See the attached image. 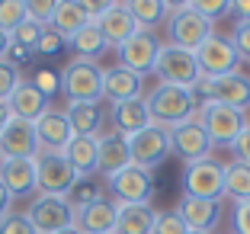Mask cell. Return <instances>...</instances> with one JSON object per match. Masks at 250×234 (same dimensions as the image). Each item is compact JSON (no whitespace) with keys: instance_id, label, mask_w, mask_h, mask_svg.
Wrapping results in <instances>:
<instances>
[{"instance_id":"1","label":"cell","mask_w":250,"mask_h":234,"mask_svg":"<svg viewBox=\"0 0 250 234\" xmlns=\"http://www.w3.org/2000/svg\"><path fill=\"white\" fill-rule=\"evenodd\" d=\"M147 109H151V122L173 132L177 125L189 122L192 112H196V93L183 87H170V84H161L154 93L147 96Z\"/></svg>"},{"instance_id":"2","label":"cell","mask_w":250,"mask_h":234,"mask_svg":"<svg viewBox=\"0 0 250 234\" xmlns=\"http://www.w3.org/2000/svg\"><path fill=\"white\" fill-rule=\"evenodd\" d=\"M167 36H170L167 45H177V48H186V51H199L215 32H212V22L206 16H199L189 3H173V13L167 20Z\"/></svg>"},{"instance_id":"3","label":"cell","mask_w":250,"mask_h":234,"mask_svg":"<svg viewBox=\"0 0 250 234\" xmlns=\"http://www.w3.org/2000/svg\"><path fill=\"white\" fill-rule=\"evenodd\" d=\"M154 74L161 77V84L183 87V90H196L202 84V74H199V64H196V51L177 48V45H161Z\"/></svg>"},{"instance_id":"4","label":"cell","mask_w":250,"mask_h":234,"mask_svg":"<svg viewBox=\"0 0 250 234\" xmlns=\"http://www.w3.org/2000/svg\"><path fill=\"white\" fill-rule=\"evenodd\" d=\"M81 183V173L67 164L64 154L42 151L36 157V192L39 196H67Z\"/></svg>"},{"instance_id":"5","label":"cell","mask_w":250,"mask_h":234,"mask_svg":"<svg viewBox=\"0 0 250 234\" xmlns=\"http://www.w3.org/2000/svg\"><path fill=\"white\" fill-rule=\"evenodd\" d=\"M61 90L71 103H100L103 96V71L93 61L71 58L61 71Z\"/></svg>"},{"instance_id":"6","label":"cell","mask_w":250,"mask_h":234,"mask_svg":"<svg viewBox=\"0 0 250 234\" xmlns=\"http://www.w3.org/2000/svg\"><path fill=\"white\" fill-rule=\"evenodd\" d=\"M183 196L221 202L225 199V164L218 161H196L183 170Z\"/></svg>"},{"instance_id":"7","label":"cell","mask_w":250,"mask_h":234,"mask_svg":"<svg viewBox=\"0 0 250 234\" xmlns=\"http://www.w3.org/2000/svg\"><path fill=\"white\" fill-rule=\"evenodd\" d=\"M170 154H173L170 132L161 128V125H154V122L128 138V157H132V167H138V170H147V173H151V170H154L164 157H170Z\"/></svg>"},{"instance_id":"8","label":"cell","mask_w":250,"mask_h":234,"mask_svg":"<svg viewBox=\"0 0 250 234\" xmlns=\"http://www.w3.org/2000/svg\"><path fill=\"white\" fill-rule=\"evenodd\" d=\"M199 119H202V128L208 132L212 145H234V138L241 135V128L247 125L241 109H231L225 103H199Z\"/></svg>"},{"instance_id":"9","label":"cell","mask_w":250,"mask_h":234,"mask_svg":"<svg viewBox=\"0 0 250 234\" xmlns=\"http://www.w3.org/2000/svg\"><path fill=\"white\" fill-rule=\"evenodd\" d=\"M26 218L32 221L36 234H58V231L74 225L77 212L67 205L64 196H36V202L26 212Z\"/></svg>"},{"instance_id":"10","label":"cell","mask_w":250,"mask_h":234,"mask_svg":"<svg viewBox=\"0 0 250 234\" xmlns=\"http://www.w3.org/2000/svg\"><path fill=\"white\" fill-rule=\"evenodd\" d=\"M39 154H42V148H39L36 122L13 116L7 128L0 132V157L3 161H36Z\"/></svg>"},{"instance_id":"11","label":"cell","mask_w":250,"mask_h":234,"mask_svg":"<svg viewBox=\"0 0 250 234\" xmlns=\"http://www.w3.org/2000/svg\"><path fill=\"white\" fill-rule=\"evenodd\" d=\"M157 55H161V42H157V36H151V32H145V29H138L132 39H125V42L119 45V64L135 71L138 77L154 74Z\"/></svg>"},{"instance_id":"12","label":"cell","mask_w":250,"mask_h":234,"mask_svg":"<svg viewBox=\"0 0 250 234\" xmlns=\"http://www.w3.org/2000/svg\"><path fill=\"white\" fill-rule=\"evenodd\" d=\"M109 190L116 196L119 205H151V196H154V176L147 170L138 167H125L119 173L109 176Z\"/></svg>"},{"instance_id":"13","label":"cell","mask_w":250,"mask_h":234,"mask_svg":"<svg viewBox=\"0 0 250 234\" xmlns=\"http://www.w3.org/2000/svg\"><path fill=\"white\" fill-rule=\"evenodd\" d=\"M237 51L231 45V39H221V36H212L202 48L196 51V64H199V74L202 81H215V77H225V74H234L237 67Z\"/></svg>"},{"instance_id":"14","label":"cell","mask_w":250,"mask_h":234,"mask_svg":"<svg viewBox=\"0 0 250 234\" xmlns=\"http://www.w3.org/2000/svg\"><path fill=\"white\" fill-rule=\"evenodd\" d=\"M170 145H173V154L183 157L186 164H196V161H208L212 157V138L208 132L202 128V122H183L170 132Z\"/></svg>"},{"instance_id":"15","label":"cell","mask_w":250,"mask_h":234,"mask_svg":"<svg viewBox=\"0 0 250 234\" xmlns=\"http://www.w3.org/2000/svg\"><path fill=\"white\" fill-rule=\"evenodd\" d=\"M199 93H206V103H225L231 109H250V84L237 74H225V77H215V81H202L199 84ZM192 90V93H196Z\"/></svg>"},{"instance_id":"16","label":"cell","mask_w":250,"mask_h":234,"mask_svg":"<svg viewBox=\"0 0 250 234\" xmlns=\"http://www.w3.org/2000/svg\"><path fill=\"white\" fill-rule=\"evenodd\" d=\"M36 135H39V148L48 154H61L67 145H71L74 132H71V122H67V112L58 109H48L45 116L36 119Z\"/></svg>"},{"instance_id":"17","label":"cell","mask_w":250,"mask_h":234,"mask_svg":"<svg viewBox=\"0 0 250 234\" xmlns=\"http://www.w3.org/2000/svg\"><path fill=\"white\" fill-rule=\"evenodd\" d=\"M116 218H119V202L100 196V199H93L87 209L77 212L74 225L81 228L83 234H116Z\"/></svg>"},{"instance_id":"18","label":"cell","mask_w":250,"mask_h":234,"mask_svg":"<svg viewBox=\"0 0 250 234\" xmlns=\"http://www.w3.org/2000/svg\"><path fill=\"white\" fill-rule=\"evenodd\" d=\"M177 215L183 218V225L189 231H206L212 234L221 221V202H208V199H192L183 196L177 205Z\"/></svg>"},{"instance_id":"19","label":"cell","mask_w":250,"mask_h":234,"mask_svg":"<svg viewBox=\"0 0 250 234\" xmlns=\"http://www.w3.org/2000/svg\"><path fill=\"white\" fill-rule=\"evenodd\" d=\"M141 90H145V77H138L135 71L116 64V67H106L103 71V96L116 106V103L125 100H138Z\"/></svg>"},{"instance_id":"20","label":"cell","mask_w":250,"mask_h":234,"mask_svg":"<svg viewBox=\"0 0 250 234\" xmlns=\"http://www.w3.org/2000/svg\"><path fill=\"white\" fill-rule=\"evenodd\" d=\"M48 103L52 100H48L32 81H20V87L13 90V96L7 100V106H10V116L26 119V122H36L39 116H45V112L52 109Z\"/></svg>"},{"instance_id":"21","label":"cell","mask_w":250,"mask_h":234,"mask_svg":"<svg viewBox=\"0 0 250 234\" xmlns=\"http://www.w3.org/2000/svg\"><path fill=\"white\" fill-rule=\"evenodd\" d=\"M100 141V151H96V170L106 176L119 173V170L125 167H132V157H128V138L119 132H109L103 135V138H96Z\"/></svg>"},{"instance_id":"22","label":"cell","mask_w":250,"mask_h":234,"mask_svg":"<svg viewBox=\"0 0 250 234\" xmlns=\"http://www.w3.org/2000/svg\"><path fill=\"white\" fill-rule=\"evenodd\" d=\"M96 26H100V32H103L106 42L116 45V48L125 42V39H132L135 32H138V22L132 20V13H128L125 3H109L106 13L96 20Z\"/></svg>"},{"instance_id":"23","label":"cell","mask_w":250,"mask_h":234,"mask_svg":"<svg viewBox=\"0 0 250 234\" xmlns=\"http://www.w3.org/2000/svg\"><path fill=\"white\" fill-rule=\"evenodd\" d=\"M112 122H116V132L132 138L138 135L141 128L151 125V109H147V100L138 96V100H125V103H116L112 106Z\"/></svg>"},{"instance_id":"24","label":"cell","mask_w":250,"mask_h":234,"mask_svg":"<svg viewBox=\"0 0 250 234\" xmlns=\"http://www.w3.org/2000/svg\"><path fill=\"white\" fill-rule=\"evenodd\" d=\"M0 183L10 196H32L36 192V161H0Z\"/></svg>"},{"instance_id":"25","label":"cell","mask_w":250,"mask_h":234,"mask_svg":"<svg viewBox=\"0 0 250 234\" xmlns=\"http://www.w3.org/2000/svg\"><path fill=\"white\" fill-rule=\"evenodd\" d=\"M157 212L151 205H119L116 234H154Z\"/></svg>"},{"instance_id":"26","label":"cell","mask_w":250,"mask_h":234,"mask_svg":"<svg viewBox=\"0 0 250 234\" xmlns=\"http://www.w3.org/2000/svg\"><path fill=\"white\" fill-rule=\"evenodd\" d=\"M96 151H100V141L96 138H77V135H74L71 145H67L61 154H64L67 164H71V167L81 173V180H83V176L100 173V170H96Z\"/></svg>"},{"instance_id":"27","label":"cell","mask_w":250,"mask_h":234,"mask_svg":"<svg viewBox=\"0 0 250 234\" xmlns=\"http://www.w3.org/2000/svg\"><path fill=\"white\" fill-rule=\"evenodd\" d=\"M67 122H71V132L77 138H93L103 125L100 103H71L67 106Z\"/></svg>"},{"instance_id":"28","label":"cell","mask_w":250,"mask_h":234,"mask_svg":"<svg viewBox=\"0 0 250 234\" xmlns=\"http://www.w3.org/2000/svg\"><path fill=\"white\" fill-rule=\"evenodd\" d=\"M67 45L74 48V58L93 61V64H96V58L109 48V42L103 39V32H100V26H96V22H87L81 32H74V36L67 39Z\"/></svg>"},{"instance_id":"29","label":"cell","mask_w":250,"mask_h":234,"mask_svg":"<svg viewBox=\"0 0 250 234\" xmlns=\"http://www.w3.org/2000/svg\"><path fill=\"white\" fill-rule=\"evenodd\" d=\"M87 22H90V16L83 13L81 0H58L55 16H52V29L55 32H61L64 39H71L74 32H81Z\"/></svg>"},{"instance_id":"30","label":"cell","mask_w":250,"mask_h":234,"mask_svg":"<svg viewBox=\"0 0 250 234\" xmlns=\"http://www.w3.org/2000/svg\"><path fill=\"white\" fill-rule=\"evenodd\" d=\"M125 7H128L132 20L138 22V29H145V32H151L157 22H164L173 13V3H167V0H128Z\"/></svg>"},{"instance_id":"31","label":"cell","mask_w":250,"mask_h":234,"mask_svg":"<svg viewBox=\"0 0 250 234\" xmlns=\"http://www.w3.org/2000/svg\"><path fill=\"white\" fill-rule=\"evenodd\" d=\"M225 196L234 202H250V167L241 161L225 164Z\"/></svg>"},{"instance_id":"32","label":"cell","mask_w":250,"mask_h":234,"mask_svg":"<svg viewBox=\"0 0 250 234\" xmlns=\"http://www.w3.org/2000/svg\"><path fill=\"white\" fill-rule=\"evenodd\" d=\"M42 32H45V26L42 22H36V20H26L20 26V29L10 36V42H13V48H20L22 55H36V48H39V39H42Z\"/></svg>"},{"instance_id":"33","label":"cell","mask_w":250,"mask_h":234,"mask_svg":"<svg viewBox=\"0 0 250 234\" xmlns=\"http://www.w3.org/2000/svg\"><path fill=\"white\" fill-rule=\"evenodd\" d=\"M29 20L26 13V0H0V29L13 36L22 22Z\"/></svg>"},{"instance_id":"34","label":"cell","mask_w":250,"mask_h":234,"mask_svg":"<svg viewBox=\"0 0 250 234\" xmlns=\"http://www.w3.org/2000/svg\"><path fill=\"white\" fill-rule=\"evenodd\" d=\"M16 87H20V67L3 58L0 61V103H7Z\"/></svg>"},{"instance_id":"35","label":"cell","mask_w":250,"mask_h":234,"mask_svg":"<svg viewBox=\"0 0 250 234\" xmlns=\"http://www.w3.org/2000/svg\"><path fill=\"white\" fill-rule=\"evenodd\" d=\"M32 84H36V87L42 90L48 100H52V96L61 90V71H52V67H39V71L32 74Z\"/></svg>"},{"instance_id":"36","label":"cell","mask_w":250,"mask_h":234,"mask_svg":"<svg viewBox=\"0 0 250 234\" xmlns=\"http://www.w3.org/2000/svg\"><path fill=\"white\" fill-rule=\"evenodd\" d=\"M55 7H58V0H26V13H29V20L42 22V26H52Z\"/></svg>"},{"instance_id":"37","label":"cell","mask_w":250,"mask_h":234,"mask_svg":"<svg viewBox=\"0 0 250 234\" xmlns=\"http://www.w3.org/2000/svg\"><path fill=\"white\" fill-rule=\"evenodd\" d=\"M64 199H67V205H71L74 212H81V209H87L93 199H100V190H93V186H87V183H77Z\"/></svg>"},{"instance_id":"38","label":"cell","mask_w":250,"mask_h":234,"mask_svg":"<svg viewBox=\"0 0 250 234\" xmlns=\"http://www.w3.org/2000/svg\"><path fill=\"white\" fill-rule=\"evenodd\" d=\"M189 7L196 10L199 16H206V20L212 22V20H218L221 13H228V10H231V0H192Z\"/></svg>"},{"instance_id":"39","label":"cell","mask_w":250,"mask_h":234,"mask_svg":"<svg viewBox=\"0 0 250 234\" xmlns=\"http://www.w3.org/2000/svg\"><path fill=\"white\" fill-rule=\"evenodd\" d=\"M64 45H67V39L61 36V32H55L52 26H45L42 39H39L36 55H58V51H64Z\"/></svg>"},{"instance_id":"40","label":"cell","mask_w":250,"mask_h":234,"mask_svg":"<svg viewBox=\"0 0 250 234\" xmlns=\"http://www.w3.org/2000/svg\"><path fill=\"white\" fill-rule=\"evenodd\" d=\"M154 234H189V228L183 225V218L177 212H157Z\"/></svg>"},{"instance_id":"41","label":"cell","mask_w":250,"mask_h":234,"mask_svg":"<svg viewBox=\"0 0 250 234\" xmlns=\"http://www.w3.org/2000/svg\"><path fill=\"white\" fill-rule=\"evenodd\" d=\"M231 45H234L237 58L250 61V20H241L234 26V36H231Z\"/></svg>"},{"instance_id":"42","label":"cell","mask_w":250,"mask_h":234,"mask_svg":"<svg viewBox=\"0 0 250 234\" xmlns=\"http://www.w3.org/2000/svg\"><path fill=\"white\" fill-rule=\"evenodd\" d=\"M0 234H36V228L26 215H7L0 221Z\"/></svg>"},{"instance_id":"43","label":"cell","mask_w":250,"mask_h":234,"mask_svg":"<svg viewBox=\"0 0 250 234\" xmlns=\"http://www.w3.org/2000/svg\"><path fill=\"white\" fill-rule=\"evenodd\" d=\"M231 151H234V157L241 164H247V167H250V122L241 128V135H237L234 145H231Z\"/></svg>"},{"instance_id":"44","label":"cell","mask_w":250,"mask_h":234,"mask_svg":"<svg viewBox=\"0 0 250 234\" xmlns=\"http://www.w3.org/2000/svg\"><path fill=\"white\" fill-rule=\"evenodd\" d=\"M231 221H234V234H250V202H237Z\"/></svg>"},{"instance_id":"45","label":"cell","mask_w":250,"mask_h":234,"mask_svg":"<svg viewBox=\"0 0 250 234\" xmlns=\"http://www.w3.org/2000/svg\"><path fill=\"white\" fill-rule=\"evenodd\" d=\"M81 7H83V13L90 16V22H96L100 16L106 13V7H109V0H81Z\"/></svg>"},{"instance_id":"46","label":"cell","mask_w":250,"mask_h":234,"mask_svg":"<svg viewBox=\"0 0 250 234\" xmlns=\"http://www.w3.org/2000/svg\"><path fill=\"white\" fill-rule=\"evenodd\" d=\"M10 202H13V196H10V190L3 183H0V221L10 215Z\"/></svg>"},{"instance_id":"47","label":"cell","mask_w":250,"mask_h":234,"mask_svg":"<svg viewBox=\"0 0 250 234\" xmlns=\"http://www.w3.org/2000/svg\"><path fill=\"white\" fill-rule=\"evenodd\" d=\"M231 10H234L241 20H250V0H231Z\"/></svg>"},{"instance_id":"48","label":"cell","mask_w":250,"mask_h":234,"mask_svg":"<svg viewBox=\"0 0 250 234\" xmlns=\"http://www.w3.org/2000/svg\"><path fill=\"white\" fill-rule=\"evenodd\" d=\"M7 51H10V32L0 29V61L7 58Z\"/></svg>"},{"instance_id":"49","label":"cell","mask_w":250,"mask_h":234,"mask_svg":"<svg viewBox=\"0 0 250 234\" xmlns=\"http://www.w3.org/2000/svg\"><path fill=\"white\" fill-rule=\"evenodd\" d=\"M10 119H13V116H10V106H7V103H0V132L7 128V122H10Z\"/></svg>"},{"instance_id":"50","label":"cell","mask_w":250,"mask_h":234,"mask_svg":"<svg viewBox=\"0 0 250 234\" xmlns=\"http://www.w3.org/2000/svg\"><path fill=\"white\" fill-rule=\"evenodd\" d=\"M58 234H83V231L77 225H71V228H64V231H58Z\"/></svg>"},{"instance_id":"51","label":"cell","mask_w":250,"mask_h":234,"mask_svg":"<svg viewBox=\"0 0 250 234\" xmlns=\"http://www.w3.org/2000/svg\"><path fill=\"white\" fill-rule=\"evenodd\" d=\"M189 234H206V231H189Z\"/></svg>"},{"instance_id":"52","label":"cell","mask_w":250,"mask_h":234,"mask_svg":"<svg viewBox=\"0 0 250 234\" xmlns=\"http://www.w3.org/2000/svg\"><path fill=\"white\" fill-rule=\"evenodd\" d=\"M0 161H3V157H0Z\"/></svg>"}]
</instances>
